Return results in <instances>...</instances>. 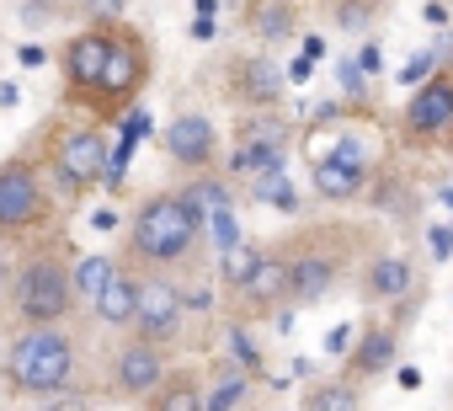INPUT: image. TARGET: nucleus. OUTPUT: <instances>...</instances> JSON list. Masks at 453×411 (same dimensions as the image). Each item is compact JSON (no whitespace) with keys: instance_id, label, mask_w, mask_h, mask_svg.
I'll list each match as a JSON object with an SVG mask.
<instances>
[{"instance_id":"f257e3e1","label":"nucleus","mask_w":453,"mask_h":411,"mask_svg":"<svg viewBox=\"0 0 453 411\" xmlns=\"http://www.w3.org/2000/svg\"><path fill=\"white\" fill-rule=\"evenodd\" d=\"M81 379V337L70 321L22 326L0 353V384L12 400H43Z\"/></svg>"},{"instance_id":"f03ea898","label":"nucleus","mask_w":453,"mask_h":411,"mask_svg":"<svg viewBox=\"0 0 453 411\" xmlns=\"http://www.w3.org/2000/svg\"><path fill=\"white\" fill-rule=\"evenodd\" d=\"M197 241H203V214L192 209V203L181 192H150L139 209H134V220H128V236H123V257L118 262H128L139 273L144 268L171 273V268H181L197 252Z\"/></svg>"},{"instance_id":"7ed1b4c3","label":"nucleus","mask_w":453,"mask_h":411,"mask_svg":"<svg viewBox=\"0 0 453 411\" xmlns=\"http://www.w3.org/2000/svg\"><path fill=\"white\" fill-rule=\"evenodd\" d=\"M38 166H43L49 187L65 203H75L91 187H102V176L112 166V144H107L102 123H91V118H54L38 139Z\"/></svg>"},{"instance_id":"20e7f679","label":"nucleus","mask_w":453,"mask_h":411,"mask_svg":"<svg viewBox=\"0 0 453 411\" xmlns=\"http://www.w3.org/2000/svg\"><path fill=\"white\" fill-rule=\"evenodd\" d=\"M6 305L22 326H43V321H70L75 315V278H70V257L59 246H33L17 268H12V289Z\"/></svg>"},{"instance_id":"39448f33","label":"nucleus","mask_w":453,"mask_h":411,"mask_svg":"<svg viewBox=\"0 0 453 411\" xmlns=\"http://www.w3.org/2000/svg\"><path fill=\"white\" fill-rule=\"evenodd\" d=\"M150 70H155V49H150V38H144L139 27H128V22H118V27H112L107 65H102V75H96V86H91V97H86V112L112 123L123 107L139 102V91L150 86Z\"/></svg>"},{"instance_id":"423d86ee","label":"nucleus","mask_w":453,"mask_h":411,"mask_svg":"<svg viewBox=\"0 0 453 411\" xmlns=\"http://www.w3.org/2000/svg\"><path fill=\"white\" fill-rule=\"evenodd\" d=\"M54 220V187L38 166V155H6L0 160V241H27Z\"/></svg>"},{"instance_id":"0eeeda50","label":"nucleus","mask_w":453,"mask_h":411,"mask_svg":"<svg viewBox=\"0 0 453 411\" xmlns=\"http://www.w3.org/2000/svg\"><path fill=\"white\" fill-rule=\"evenodd\" d=\"M181 315H187V294L171 273L160 268H144L139 273V305H134V337L155 342V347H171L181 337Z\"/></svg>"},{"instance_id":"6e6552de","label":"nucleus","mask_w":453,"mask_h":411,"mask_svg":"<svg viewBox=\"0 0 453 411\" xmlns=\"http://www.w3.org/2000/svg\"><path fill=\"white\" fill-rule=\"evenodd\" d=\"M171 347H155V342H144V337H123L118 347H112V358H107V390L118 395V400H144L160 379H165V368H171V358H165Z\"/></svg>"},{"instance_id":"1a4fd4ad","label":"nucleus","mask_w":453,"mask_h":411,"mask_svg":"<svg viewBox=\"0 0 453 411\" xmlns=\"http://www.w3.org/2000/svg\"><path fill=\"white\" fill-rule=\"evenodd\" d=\"M112 27L118 22H96V27H81L65 49H59V75H65V102L70 107H86L102 65H107V49H112Z\"/></svg>"},{"instance_id":"9d476101","label":"nucleus","mask_w":453,"mask_h":411,"mask_svg":"<svg viewBox=\"0 0 453 411\" xmlns=\"http://www.w3.org/2000/svg\"><path fill=\"white\" fill-rule=\"evenodd\" d=\"M160 144H165L171 166H181V171H208L213 155H219V134H213V123H208L203 112H176V118L165 123Z\"/></svg>"},{"instance_id":"9b49d317","label":"nucleus","mask_w":453,"mask_h":411,"mask_svg":"<svg viewBox=\"0 0 453 411\" xmlns=\"http://www.w3.org/2000/svg\"><path fill=\"white\" fill-rule=\"evenodd\" d=\"M235 299H241L246 315H273V310H283V305H288V252H262L257 268L241 278Z\"/></svg>"},{"instance_id":"f8f14e48","label":"nucleus","mask_w":453,"mask_h":411,"mask_svg":"<svg viewBox=\"0 0 453 411\" xmlns=\"http://www.w3.org/2000/svg\"><path fill=\"white\" fill-rule=\"evenodd\" d=\"M453 128V75H426V86L405 107V134L411 139H437Z\"/></svg>"},{"instance_id":"ddd939ff","label":"nucleus","mask_w":453,"mask_h":411,"mask_svg":"<svg viewBox=\"0 0 453 411\" xmlns=\"http://www.w3.org/2000/svg\"><path fill=\"white\" fill-rule=\"evenodd\" d=\"M336 257L331 252H315V246H299L288 252V305H320L336 283Z\"/></svg>"},{"instance_id":"4468645a","label":"nucleus","mask_w":453,"mask_h":411,"mask_svg":"<svg viewBox=\"0 0 453 411\" xmlns=\"http://www.w3.org/2000/svg\"><path fill=\"white\" fill-rule=\"evenodd\" d=\"M134 305H139V268L118 262V268L107 273V283L91 294V315H96L102 326H112V331H128V326H134Z\"/></svg>"},{"instance_id":"2eb2a0df","label":"nucleus","mask_w":453,"mask_h":411,"mask_svg":"<svg viewBox=\"0 0 453 411\" xmlns=\"http://www.w3.org/2000/svg\"><path fill=\"white\" fill-rule=\"evenodd\" d=\"M283 86H288V75L273 59H241V65H230V91L246 107H278Z\"/></svg>"},{"instance_id":"dca6fc26","label":"nucleus","mask_w":453,"mask_h":411,"mask_svg":"<svg viewBox=\"0 0 453 411\" xmlns=\"http://www.w3.org/2000/svg\"><path fill=\"white\" fill-rule=\"evenodd\" d=\"M315 192L331 198V203L357 198V192H363V166H352V160H342V155H320V160H315Z\"/></svg>"},{"instance_id":"f3484780","label":"nucleus","mask_w":453,"mask_h":411,"mask_svg":"<svg viewBox=\"0 0 453 411\" xmlns=\"http://www.w3.org/2000/svg\"><path fill=\"white\" fill-rule=\"evenodd\" d=\"M144 411H203V384L192 379V374H171L165 368V379L139 400Z\"/></svg>"},{"instance_id":"a211bd4d","label":"nucleus","mask_w":453,"mask_h":411,"mask_svg":"<svg viewBox=\"0 0 453 411\" xmlns=\"http://www.w3.org/2000/svg\"><path fill=\"white\" fill-rule=\"evenodd\" d=\"M389 363H395V331H389V326H368L363 342H357V353H352V374H357V379H373V374H384Z\"/></svg>"},{"instance_id":"6ab92c4d","label":"nucleus","mask_w":453,"mask_h":411,"mask_svg":"<svg viewBox=\"0 0 453 411\" xmlns=\"http://www.w3.org/2000/svg\"><path fill=\"white\" fill-rule=\"evenodd\" d=\"M246 27L257 38L278 43V38L294 33V6H288V0H251V6H246Z\"/></svg>"},{"instance_id":"aec40b11","label":"nucleus","mask_w":453,"mask_h":411,"mask_svg":"<svg viewBox=\"0 0 453 411\" xmlns=\"http://www.w3.org/2000/svg\"><path fill=\"white\" fill-rule=\"evenodd\" d=\"M411 289V268L400 262V257H379L373 268H368V294L373 299H400Z\"/></svg>"},{"instance_id":"412c9836","label":"nucleus","mask_w":453,"mask_h":411,"mask_svg":"<svg viewBox=\"0 0 453 411\" xmlns=\"http://www.w3.org/2000/svg\"><path fill=\"white\" fill-rule=\"evenodd\" d=\"M273 166H283V150H278V144H251V139H241L235 155H230V176H257V171H273Z\"/></svg>"},{"instance_id":"4be33fe9","label":"nucleus","mask_w":453,"mask_h":411,"mask_svg":"<svg viewBox=\"0 0 453 411\" xmlns=\"http://www.w3.org/2000/svg\"><path fill=\"white\" fill-rule=\"evenodd\" d=\"M251 198L257 203H273V209H294V187H288V176H283V166H273V171H257L251 176Z\"/></svg>"},{"instance_id":"5701e85b","label":"nucleus","mask_w":453,"mask_h":411,"mask_svg":"<svg viewBox=\"0 0 453 411\" xmlns=\"http://www.w3.org/2000/svg\"><path fill=\"white\" fill-rule=\"evenodd\" d=\"M118 268V257H81V262H70V278H75V299H91L102 283H107V273Z\"/></svg>"},{"instance_id":"b1692460","label":"nucleus","mask_w":453,"mask_h":411,"mask_svg":"<svg viewBox=\"0 0 453 411\" xmlns=\"http://www.w3.org/2000/svg\"><path fill=\"white\" fill-rule=\"evenodd\" d=\"M257 257H262V246L257 241H235V246H224V283H230V294L241 289V278L257 268Z\"/></svg>"},{"instance_id":"393cba45","label":"nucleus","mask_w":453,"mask_h":411,"mask_svg":"<svg viewBox=\"0 0 453 411\" xmlns=\"http://www.w3.org/2000/svg\"><path fill=\"white\" fill-rule=\"evenodd\" d=\"M304 411H357V384H320V390H310V400H304Z\"/></svg>"},{"instance_id":"a878e982","label":"nucleus","mask_w":453,"mask_h":411,"mask_svg":"<svg viewBox=\"0 0 453 411\" xmlns=\"http://www.w3.org/2000/svg\"><path fill=\"white\" fill-rule=\"evenodd\" d=\"M241 139H251V144H288V123H278V118H267V112H257V118H246L241 123Z\"/></svg>"},{"instance_id":"bb28decb","label":"nucleus","mask_w":453,"mask_h":411,"mask_svg":"<svg viewBox=\"0 0 453 411\" xmlns=\"http://www.w3.org/2000/svg\"><path fill=\"white\" fill-rule=\"evenodd\" d=\"M241 395H246V374H224L213 384V395H203V411H235Z\"/></svg>"},{"instance_id":"cd10ccee","label":"nucleus","mask_w":453,"mask_h":411,"mask_svg":"<svg viewBox=\"0 0 453 411\" xmlns=\"http://www.w3.org/2000/svg\"><path fill=\"white\" fill-rule=\"evenodd\" d=\"M96 400L81 390V384H65V390H54V395H43V406L38 411H91Z\"/></svg>"},{"instance_id":"c85d7f7f","label":"nucleus","mask_w":453,"mask_h":411,"mask_svg":"<svg viewBox=\"0 0 453 411\" xmlns=\"http://www.w3.org/2000/svg\"><path fill=\"white\" fill-rule=\"evenodd\" d=\"M432 70H437V54H411V65L400 70V81H405V86H421Z\"/></svg>"},{"instance_id":"c756f323","label":"nucleus","mask_w":453,"mask_h":411,"mask_svg":"<svg viewBox=\"0 0 453 411\" xmlns=\"http://www.w3.org/2000/svg\"><path fill=\"white\" fill-rule=\"evenodd\" d=\"M336 75H342V91H347L352 102H363V70H357V59H347Z\"/></svg>"},{"instance_id":"7c9ffc66","label":"nucleus","mask_w":453,"mask_h":411,"mask_svg":"<svg viewBox=\"0 0 453 411\" xmlns=\"http://www.w3.org/2000/svg\"><path fill=\"white\" fill-rule=\"evenodd\" d=\"M432 257H437V262L453 257V230H432Z\"/></svg>"},{"instance_id":"2f4dec72","label":"nucleus","mask_w":453,"mask_h":411,"mask_svg":"<svg viewBox=\"0 0 453 411\" xmlns=\"http://www.w3.org/2000/svg\"><path fill=\"white\" fill-rule=\"evenodd\" d=\"M326 347H331V353H347V347H352V326H336V331L326 337Z\"/></svg>"},{"instance_id":"473e14b6","label":"nucleus","mask_w":453,"mask_h":411,"mask_svg":"<svg viewBox=\"0 0 453 411\" xmlns=\"http://www.w3.org/2000/svg\"><path fill=\"white\" fill-rule=\"evenodd\" d=\"M363 17H368V6H363V0H347V6H342V22H347V27H357Z\"/></svg>"},{"instance_id":"72a5a7b5","label":"nucleus","mask_w":453,"mask_h":411,"mask_svg":"<svg viewBox=\"0 0 453 411\" xmlns=\"http://www.w3.org/2000/svg\"><path fill=\"white\" fill-rule=\"evenodd\" d=\"M357 70H363V75H373V70H379V43H368V49L357 54Z\"/></svg>"},{"instance_id":"f704fd0d","label":"nucleus","mask_w":453,"mask_h":411,"mask_svg":"<svg viewBox=\"0 0 453 411\" xmlns=\"http://www.w3.org/2000/svg\"><path fill=\"white\" fill-rule=\"evenodd\" d=\"M6 289H12V262L0 257V305H6Z\"/></svg>"},{"instance_id":"c9c22d12","label":"nucleus","mask_w":453,"mask_h":411,"mask_svg":"<svg viewBox=\"0 0 453 411\" xmlns=\"http://www.w3.org/2000/svg\"><path fill=\"white\" fill-rule=\"evenodd\" d=\"M192 38H213V17H197L192 22Z\"/></svg>"},{"instance_id":"e433bc0d","label":"nucleus","mask_w":453,"mask_h":411,"mask_svg":"<svg viewBox=\"0 0 453 411\" xmlns=\"http://www.w3.org/2000/svg\"><path fill=\"white\" fill-rule=\"evenodd\" d=\"M288 81H310V59H294L288 65Z\"/></svg>"},{"instance_id":"4c0bfd02","label":"nucleus","mask_w":453,"mask_h":411,"mask_svg":"<svg viewBox=\"0 0 453 411\" xmlns=\"http://www.w3.org/2000/svg\"><path fill=\"white\" fill-rule=\"evenodd\" d=\"M442 203H448V209H453V187H448V192H442Z\"/></svg>"}]
</instances>
